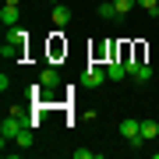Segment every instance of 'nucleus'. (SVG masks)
<instances>
[{
  "mask_svg": "<svg viewBox=\"0 0 159 159\" xmlns=\"http://www.w3.org/2000/svg\"><path fill=\"white\" fill-rule=\"evenodd\" d=\"M14 142H18V145H21V148H29V145H32V127H29V124H25L21 131H18V138H14Z\"/></svg>",
  "mask_w": 159,
  "mask_h": 159,
  "instance_id": "nucleus-10",
  "label": "nucleus"
},
{
  "mask_svg": "<svg viewBox=\"0 0 159 159\" xmlns=\"http://www.w3.org/2000/svg\"><path fill=\"white\" fill-rule=\"evenodd\" d=\"M156 159H159V152H156Z\"/></svg>",
  "mask_w": 159,
  "mask_h": 159,
  "instance_id": "nucleus-16",
  "label": "nucleus"
},
{
  "mask_svg": "<svg viewBox=\"0 0 159 159\" xmlns=\"http://www.w3.org/2000/svg\"><path fill=\"white\" fill-rule=\"evenodd\" d=\"M134 78H138V81H148V78H152V67H148V64H142V67L134 71Z\"/></svg>",
  "mask_w": 159,
  "mask_h": 159,
  "instance_id": "nucleus-13",
  "label": "nucleus"
},
{
  "mask_svg": "<svg viewBox=\"0 0 159 159\" xmlns=\"http://www.w3.org/2000/svg\"><path fill=\"white\" fill-rule=\"evenodd\" d=\"M74 159H92V148H74Z\"/></svg>",
  "mask_w": 159,
  "mask_h": 159,
  "instance_id": "nucleus-14",
  "label": "nucleus"
},
{
  "mask_svg": "<svg viewBox=\"0 0 159 159\" xmlns=\"http://www.w3.org/2000/svg\"><path fill=\"white\" fill-rule=\"evenodd\" d=\"M113 4H117V14L124 18V14L131 11V7H138V0H113Z\"/></svg>",
  "mask_w": 159,
  "mask_h": 159,
  "instance_id": "nucleus-11",
  "label": "nucleus"
},
{
  "mask_svg": "<svg viewBox=\"0 0 159 159\" xmlns=\"http://www.w3.org/2000/svg\"><path fill=\"white\" fill-rule=\"evenodd\" d=\"M0 21H4V29H14V25H18V4H7V0H4V7H0Z\"/></svg>",
  "mask_w": 159,
  "mask_h": 159,
  "instance_id": "nucleus-4",
  "label": "nucleus"
},
{
  "mask_svg": "<svg viewBox=\"0 0 159 159\" xmlns=\"http://www.w3.org/2000/svg\"><path fill=\"white\" fill-rule=\"evenodd\" d=\"M7 43H14L18 50H25V46H29V32L14 25V29H7Z\"/></svg>",
  "mask_w": 159,
  "mask_h": 159,
  "instance_id": "nucleus-5",
  "label": "nucleus"
},
{
  "mask_svg": "<svg viewBox=\"0 0 159 159\" xmlns=\"http://www.w3.org/2000/svg\"><path fill=\"white\" fill-rule=\"evenodd\" d=\"M102 81H106V67H99V64L92 60L89 67H85V74H81V85H85V89H96V85H102Z\"/></svg>",
  "mask_w": 159,
  "mask_h": 159,
  "instance_id": "nucleus-2",
  "label": "nucleus"
},
{
  "mask_svg": "<svg viewBox=\"0 0 159 159\" xmlns=\"http://www.w3.org/2000/svg\"><path fill=\"white\" fill-rule=\"evenodd\" d=\"M124 74H127V64L120 60V57L106 60V78H110V81H120V78H124Z\"/></svg>",
  "mask_w": 159,
  "mask_h": 159,
  "instance_id": "nucleus-3",
  "label": "nucleus"
},
{
  "mask_svg": "<svg viewBox=\"0 0 159 159\" xmlns=\"http://www.w3.org/2000/svg\"><path fill=\"white\" fill-rule=\"evenodd\" d=\"M39 81H43V89H57V85H60V74H57V67H43Z\"/></svg>",
  "mask_w": 159,
  "mask_h": 159,
  "instance_id": "nucleus-6",
  "label": "nucleus"
},
{
  "mask_svg": "<svg viewBox=\"0 0 159 159\" xmlns=\"http://www.w3.org/2000/svg\"><path fill=\"white\" fill-rule=\"evenodd\" d=\"M7 4H21V0H7Z\"/></svg>",
  "mask_w": 159,
  "mask_h": 159,
  "instance_id": "nucleus-15",
  "label": "nucleus"
},
{
  "mask_svg": "<svg viewBox=\"0 0 159 159\" xmlns=\"http://www.w3.org/2000/svg\"><path fill=\"white\" fill-rule=\"evenodd\" d=\"M71 21V7H64V4H57L53 7V25H57V29H64V25Z\"/></svg>",
  "mask_w": 159,
  "mask_h": 159,
  "instance_id": "nucleus-7",
  "label": "nucleus"
},
{
  "mask_svg": "<svg viewBox=\"0 0 159 159\" xmlns=\"http://www.w3.org/2000/svg\"><path fill=\"white\" fill-rule=\"evenodd\" d=\"M138 7H145L148 18H156V14H159V0H138Z\"/></svg>",
  "mask_w": 159,
  "mask_h": 159,
  "instance_id": "nucleus-12",
  "label": "nucleus"
},
{
  "mask_svg": "<svg viewBox=\"0 0 159 159\" xmlns=\"http://www.w3.org/2000/svg\"><path fill=\"white\" fill-rule=\"evenodd\" d=\"M142 138H145V142L159 138V124H156V120H142Z\"/></svg>",
  "mask_w": 159,
  "mask_h": 159,
  "instance_id": "nucleus-8",
  "label": "nucleus"
},
{
  "mask_svg": "<svg viewBox=\"0 0 159 159\" xmlns=\"http://www.w3.org/2000/svg\"><path fill=\"white\" fill-rule=\"evenodd\" d=\"M21 127H25L21 113H11L4 124H0V142H4V148H7V142H14V138H18V131H21Z\"/></svg>",
  "mask_w": 159,
  "mask_h": 159,
  "instance_id": "nucleus-1",
  "label": "nucleus"
},
{
  "mask_svg": "<svg viewBox=\"0 0 159 159\" xmlns=\"http://www.w3.org/2000/svg\"><path fill=\"white\" fill-rule=\"evenodd\" d=\"M99 18H102V21H113V18H120V14H117V4H99Z\"/></svg>",
  "mask_w": 159,
  "mask_h": 159,
  "instance_id": "nucleus-9",
  "label": "nucleus"
}]
</instances>
